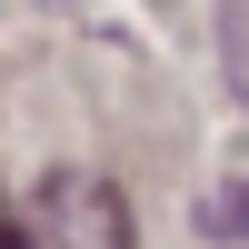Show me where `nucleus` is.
Here are the masks:
<instances>
[{
	"label": "nucleus",
	"instance_id": "3",
	"mask_svg": "<svg viewBox=\"0 0 249 249\" xmlns=\"http://www.w3.org/2000/svg\"><path fill=\"white\" fill-rule=\"evenodd\" d=\"M199 230H210V239H249V179L219 190V199H199Z\"/></svg>",
	"mask_w": 249,
	"mask_h": 249
},
{
	"label": "nucleus",
	"instance_id": "2",
	"mask_svg": "<svg viewBox=\"0 0 249 249\" xmlns=\"http://www.w3.org/2000/svg\"><path fill=\"white\" fill-rule=\"evenodd\" d=\"M219 60H230V90L249 100V0H230V10H219Z\"/></svg>",
	"mask_w": 249,
	"mask_h": 249
},
{
	"label": "nucleus",
	"instance_id": "1",
	"mask_svg": "<svg viewBox=\"0 0 249 249\" xmlns=\"http://www.w3.org/2000/svg\"><path fill=\"white\" fill-rule=\"evenodd\" d=\"M20 230H30V249H130V199L90 170H60V179H40Z\"/></svg>",
	"mask_w": 249,
	"mask_h": 249
},
{
	"label": "nucleus",
	"instance_id": "4",
	"mask_svg": "<svg viewBox=\"0 0 249 249\" xmlns=\"http://www.w3.org/2000/svg\"><path fill=\"white\" fill-rule=\"evenodd\" d=\"M0 249H30V230H20V219H10V210H0Z\"/></svg>",
	"mask_w": 249,
	"mask_h": 249
}]
</instances>
